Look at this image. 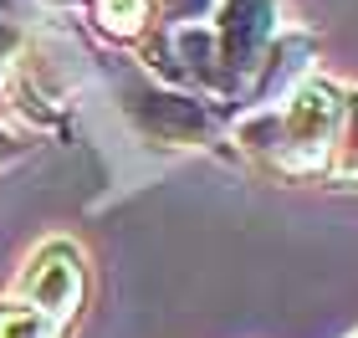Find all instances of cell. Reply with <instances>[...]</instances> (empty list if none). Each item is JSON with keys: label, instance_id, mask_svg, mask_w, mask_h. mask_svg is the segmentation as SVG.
Returning <instances> with one entry per match:
<instances>
[{"label": "cell", "instance_id": "obj_1", "mask_svg": "<svg viewBox=\"0 0 358 338\" xmlns=\"http://www.w3.org/2000/svg\"><path fill=\"white\" fill-rule=\"evenodd\" d=\"M103 21L118 31H134L143 21V0H103Z\"/></svg>", "mask_w": 358, "mask_h": 338}, {"label": "cell", "instance_id": "obj_2", "mask_svg": "<svg viewBox=\"0 0 358 338\" xmlns=\"http://www.w3.org/2000/svg\"><path fill=\"white\" fill-rule=\"evenodd\" d=\"M46 333V323L36 313H6L0 318V338H41Z\"/></svg>", "mask_w": 358, "mask_h": 338}]
</instances>
